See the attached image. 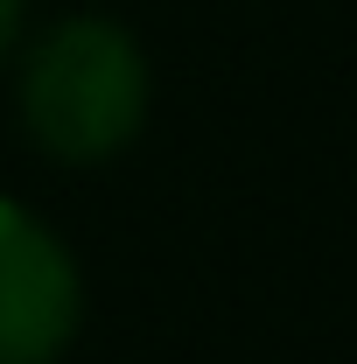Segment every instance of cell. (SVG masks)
Returning <instances> with one entry per match:
<instances>
[{"label":"cell","instance_id":"6da1fadb","mask_svg":"<svg viewBox=\"0 0 357 364\" xmlns=\"http://www.w3.org/2000/svg\"><path fill=\"white\" fill-rule=\"evenodd\" d=\"M7 77V112L49 168H105L154 119V56L105 7H63L36 21Z\"/></svg>","mask_w":357,"mask_h":364},{"label":"cell","instance_id":"7a4b0ae2","mask_svg":"<svg viewBox=\"0 0 357 364\" xmlns=\"http://www.w3.org/2000/svg\"><path fill=\"white\" fill-rule=\"evenodd\" d=\"M85 316L91 287L78 245L28 196L0 189V364H63Z\"/></svg>","mask_w":357,"mask_h":364},{"label":"cell","instance_id":"3957f363","mask_svg":"<svg viewBox=\"0 0 357 364\" xmlns=\"http://www.w3.org/2000/svg\"><path fill=\"white\" fill-rule=\"evenodd\" d=\"M28 28H36V0H0V70L14 63V49H21Z\"/></svg>","mask_w":357,"mask_h":364}]
</instances>
